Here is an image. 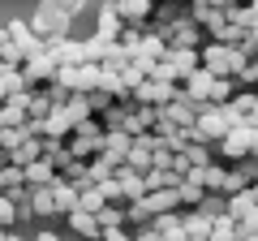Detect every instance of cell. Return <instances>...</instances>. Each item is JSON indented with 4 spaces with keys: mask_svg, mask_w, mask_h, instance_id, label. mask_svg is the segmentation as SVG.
I'll list each match as a JSON object with an SVG mask.
<instances>
[{
    "mask_svg": "<svg viewBox=\"0 0 258 241\" xmlns=\"http://www.w3.org/2000/svg\"><path fill=\"white\" fill-rule=\"evenodd\" d=\"M30 30H35L43 43H52V39H69L74 18H69L64 9H56V5H39V13L30 18Z\"/></svg>",
    "mask_w": 258,
    "mask_h": 241,
    "instance_id": "6da1fadb",
    "label": "cell"
},
{
    "mask_svg": "<svg viewBox=\"0 0 258 241\" xmlns=\"http://www.w3.org/2000/svg\"><path fill=\"white\" fill-rule=\"evenodd\" d=\"M159 35L168 39V47H189V52H203L207 43H211V35H207L203 26L194 18H181L176 26H168V30H159Z\"/></svg>",
    "mask_w": 258,
    "mask_h": 241,
    "instance_id": "7a4b0ae2",
    "label": "cell"
},
{
    "mask_svg": "<svg viewBox=\"0 0 258 241\" xmlns=\"http://www.w3.org/2000/svg\"><path fill=\"white\" fill-rule=\"evenodd\" d=\"M56 74H60V65H56L52 56H30L26 65H22V82H26V91H43L47 82H56Z\"/></svg>",
    "mask_w": 258,
    "mask_h": 241,
    "instance_id": "3957f363",
    "label": "cell"
},
{
    "mask_svg": "<svg viewBox=\"0 0 258 241\" xmlns=\"http://www.w3.org/2000/svg\"><path fill=\"white\" fill-rule=\"evenodd\" d=\"M245 155H249V142H245V130L237 125V130H228V134L220 138V147H215V159H220L224 168H232V164H241Z\"/></svg>",
    "mask_w": 258,
    "mask_h": 241,
    "instance_id": "277c9868",
    "label": "cell"
},
{
    "mask_svg": "<svg viewBox=\"0 0 258 241\" xmlns=\"http://www.w3.org/2000/svg\"><path fill=\"white\" fill-rule=\"evenodd\" d=\"M232 56H237V47H224V43H207L203 47V69H211L215 78H232Z\"/></svg>",
    "mask_w": 258,
    "mask_h": 241,
    "instance_id": "5b68a950",
    "label": "cell"
},
{
    "mask_svg": "<svg viewBox=\"0 0 258 241\" xmlns=\"http://www.w3.org/2000/svg\"><path fill=\"white\" fill-rule=\"evenodd\" d=\"M5 35H9L13 43L26 52V61H30V56H43V52H47V43L35 35V30H30V22H9V26H5Z\"/></svg>",
    "mask_w": 258,
    "mask_h": 241,
    "instance_id": "8992f818",
    "label": "cell"
},
{
    "mask_svg": "<svg viewBox=\"0 0 258 241\" xmlns=\"http://www.w3.org/2000/svg\"><path fill=\"white\" fill-rule=\"evenodd\" d=\"M176 91L181 86H172V82H155V78H147V82L134 91V99L138 103H155V108H168V103L176 99Z\"/></svg>",
    "mask_w": 258,
    "mask_h": 241,
    "instance_id": "52a82bcc",
    "label": "cell"
},
{
    "mask_svg": "<svg viewBox=\"0 0 258 241\" xmlns=\"http://www.w3.org/2000/svg\"><path fill=\"white\" fill-rule=\"evenodd\" d=\"M116 13L125 18V26L147 30V26H151V13H155V0H120V5H116Z\"/></svg>",
    "mask_w": 258,
    "mask_h": 241,
    "instance_id": "ba28073f",
    "label": "cell"
},
{
    "mask_svg": "<svg viewBox=\"0 0 258 241\" xmlns=\"http://www.w3.org/2000/svg\"><path fill=\"white\" fill-rule=\"evenodd\" d=\"M30 211H35V220H39V224L64 220V215H60V207H56V194H52V186H47V190H30Z\"/></svg>",
    "mask_w": 258,
    "mask_h": 241,
    "instance_id": "9c48e42d",
    "label": "cell"
},
{
    "mask_svg": "<svg viewBox=\"0 0 258 241\" xmlns=\"http://www.w3.org/2000/svg\"><path fill=\"white\" fill-rule=\"evenodd\" d=\"M95 35H99V39H108V43H120V35H125V18L116 13V5H103V9H99Z\"/></svg>",
    "mask_w": 258,
    "mask_h": 241,
    "instance_id": "30bf717a",
    "label": "cell"
},
{
    "mask_svg": "<svg viewBox=\"0 0 258 241\" xmlns=\"http://www.w3.org/2000/svg\"><path fill=\"white\" fill-rule=\"evenodd\" d=\"M47 56H52L56 65H86L82 43H78L74 35H69V39H52V43H47Z\"/></svg>",
    "mask_w": 258,
    "mask_h": 241,
    "instance_id": "8fae6325",
    "label": "cell"
},
{
    "mask_svg": "<svg viewBox=\"0 0 258 241\" xmlns=\"http://www.w3.org/2000/svg\"><path fill=\"white\" fill-rule=\"evenodd\" d=\"M56 181H60V172H56L52 159H35V164H26V186L30 190H47V186H56Z\"/></svg>",
    "mask_w": 258,
    "mask_h": 241,
    "instance_id": "7c38bea8",
    "label": "cell"
},
{
    "mask_svg": "<svg viewBox=\"0 0 258 241\" xmlns=\"http://www.w3.org/2000/svg\"><path fill=\"white\" fill-rule=\"evenodd\" d=\"M64 224H69L78 237H86V241H103V224H99V215H91V211H74V215H64Z\"/></svg>",
    "mask_w": 258,
    "mask_h": 241,
    "instance_id": "4fadbf2b",
    "label": "cell"
},
{
    "mask_svg": "<svg viewBox=\"0 0 258 241\" xmlns=\"http://www.w3.org/2000/svg\"><path fill=\"white\" fill-rule=\"evenodd\" d=\"M134 142H138V138H134V134H125V130H112L108 138H103V155H112V159H116L120 168H125L129 151H134Z\"/></svg>",
    "mask_w": 258,
    "mask_h": 241,
    "instance_id": "5bb4252c",
    "label": "cell"
},
{
    "mask_svg": "<svg viewBox=\"0 0 258 241\" xmlns=\"http://www.w3.org/2000/svg\"><path fill=\"white\" fill-rule=\"evenodd\" d=\"M224 176H228V168H224L220 159H215V164H207V168H194V172H189V181H198L203 190L220 194V190H224Z\"/></svg>",
    "mask_w": 258,
    "mask_h": 241,
    "instance_id": "9a60e30c",
    "label": "cell"
},
{
    "mask_svg": "<svg viewBox=\"0 0 258 241\" xmlns=\"http://www.w3.org/2000/svg\"><path fill=\"white\" fill-rule=\"evenodd\" d=\"M185 91H189L194 99L211 103V95H215V74H211V69H194V74L185 78Z\"/></svg>",
    "mask_w": 258,
    "mask_h": 241,
    "instance_id": "2e32d148",
    "label": "cell"
},
{
    "mask_svg": "<svg viewBox=\"0 0 258 241\" xmlns=\"http://www.w3.org/2000/svg\"><path fill=\"white\" fill-rule=\"evenodd\" d=\"M228 203H232L228 194H211V190H207V198L194 207V215H203L207 224H215V220H224V215H228Z\"/></svg>",
    "mask_w": 258,
    "mask_h": 241,
    "instance_id": "e0dca14e",
    "label": "cell"
},
{
    "mask_svg": "<svg viewBox=\"0 0 258 241\" xmlns=\"http://www.w3.org/2000/svg\"><path fill=\"white\" fill-rule=\"evenodd\" d=\"M142 207L151 215H168V211H181V198H176V190H155V194L142 198Z\"/></svg>",
    "mask_w": 258,
    "mask_h": 241,
    "instance_id": "ac0fdd59",
    "label": "cell"
},
{
    "mask_svg": "<svg viewBox=\"0 0 258 241\" xmlns=\"http://www.w3.org/2000/svg\"><path fill=\"white\" fill-rule=\"evenodd\" d=\"M52 194H56V207H60V215H74V211H78V203H82V190H78V186H69L64 176L52 186Z\"/></svg>",
    "mask_w": 258,
    "mask_h": 241,
    "instance_id": "d6986e66",
    "label": "cell"
},
{
    "mask_svg": "<svg viewBox=\"0 0 258 241\" xmlns=\"http://www.w3.org/2000/svg\"><path fill=\"white\" fill-rule=\"evenodd\" d=\"M125 168H129V172H142V176H147L151 168H155V151H151L147 142H134V151H129Z\"/></svg>",
    "mask_w": 258,
    "mask_h": 241,
    "instance_id": "ffe728a7",
    "label": "cell"
},
{
    "mask_svg": "<svg viewBox=\"0 0 258 241\" xmlns=\"http://www.w3.org/2000/svg\"><path fill=\"white\" fill-rule=\"evenodd\" d=\"M26 190V168L22 164H5L0 168V194H18Z\"/></svg>",
    "mask_w": 258,
    "mask_h": 241,
    "instance_id": "44dd1931",
    "label": "cell"
},
{
    "mask_svg": "<svg viewBox=\"0 0 258 241\" xmlns=\"http://www.w3.org/2000/svg\"><path fill=\"white\" fill-rule=\"evenodd\" d=\"M108 52H112V43H108V39H99V35H91V39L82 43L86 65H103V61H108Z\"/></svg>",
    "mask_w": 258,
    "mask_h": 241,
    "instance_id": "7402d4cb",
    "label": "cell"
},
{
    "mask_svg": "<svg viewBox=\"0 0 258 241\" xmlns=\"http://www.w3.org/2000/svg\"><path fill=\"white\" fill-rule=\"evenodd\" d=\"M13 164H22V168H26V164H35V159H43V142H39V138H26V142H22V147H13Z\"/></svg>",
    "mask_w": 258,
    "mask_h": 241,
    "instance_id": "603a6c76",
    "label": "cell"
},
{
    "mask_svg": "<svg viewBox=\"0 0 258 241\" xmlns=\"http://www.w3.org/2000/svg\"><path fill=\"white\" fill-rule=\"evenodd\" d=\"M0 61H5L9 69H22V65H26V52H22V47L5 35V30H0Z\"/></svg>",
    "mask_w": 258,
    "mask_h": 241,
    "instance_id": "cb8c5ba5",
    "label": "cell"
},
{
    "mask_svg": "<svg viewBox=\"0 0 258 241\" xmlns=\"http://www.w3.org/2000/svg\"><path fill=\"white\" fill-rule=\"evenodd\" d=\"M176 198H181V211H194V207H198V203L207 198V190L198 186V181H185V186L176 190Z\"/></svg>",
    "mask_w": 258,
    "mask_h": 241,
    "instance_id": "d4e9b609",
    "label": "cell"
},
{
    "mask_svg": "<svg viewBox=\"0 0 258 241\" xmlns=\"http://www.w3.org/2000/svg\"><path fill=\"white\" fill-rule=\"evenodd\" d=\"M215 43H224V47H241V43H245V26H232V22H224V26L220 30H215Z\"/></svg>",
    "mask_w": 258,
    "mask_h": 241,
    "instance_id": "484cf974",
    "label": "cell"
},
{
    "mask_svg": "<svg viewBox=\"0 0 258 241\" xmlns=\"http://www.w3.org/2000/svg\"><path fill=\"white\" fill-rule=\"evenodd\" d=\"M147 78H151V74H147V69H142V65H134V61H129V65H125V69H120V86H125V91H129V95L138 91V86H142V82H147Z\"/></svg>",
    "mask_w": 258,
    "mask_h": 241,
    "instance_id": "4316f807",
    "label": "cell"
},
{
    "mask_svg": "<svg viewBox=\"0 0 258 241\" xmlns=\"http://www.w3.org/2000/svg\"><path fill=\"white\" fill-rule=\"evenodd\" d=\"M99 224H103V232H112V228H125V207L120 203H108L99 211Z\"/></svg>",
    "mask_w": 258,
    "mask_h": 241,
    "instance_id": "83f0119b",
    "label": "cell"
},
{
    "mask_svg": "<svg viewBox=\"0 0 258 241\" xmlns=\"http://www.w3.org/2000/svg\"><path fill=\"white\" fill-rule=\"evenodd\" d=\"M103 207H108V198H103V190L95 186V190H86V194H82V203H78V211H91V215H99Z\"/></svg>",
    "mask_w": 258,
    "mask_h": 241,
    "instance_id": "f1b7e54d",
    "label": "cell"
},
{
    "mask_svg": "<svg viewBox=\"0 0 258 241\" xmlns=\"http://www.w3.org/2000/svg\"><path fill=\"white\" fill-rule=\"evenodd\" d=\"M237 86L241 91H258V61H249V65L237 74Z\"/></svg>",
    "mask_w": 258,
    "mask_h": 241,
    "instance_id": "f546056e",
    "label": "cell"
},
{
    "mask_svg": "<svg viewBox=\"0 0 258 241\" xmlns=\"http://www.w3.org/2000/svg\"><path fill=\"white\" fill-rule=\"evenodd\" d=\"M86 103H91V112H95V116H103V112H108L116 99H112L108 91H91V95H86Z\"/></svg>",
    "mask_w": 258,
    "mask_h": 241,
    "instance_id": "4dcf8cb0",
    "label": "cell"
},
{
    "mask_svg": "<svg viewBox=\"0 0 258 241\" xmlns=\"http://www.w3.org/2000/svg\"><path fill=\"white\" fill-rule=\"evenodd\" d=\"M0 224H5V228H13V224H18V203H13L9 194H0Z\"/></svg>",
    "mask_w": 258,
    "mask_h": 241,
    "instance_id": "1f68e13d",
    "label": "cell"
},
{
    "mask_svg": "<svg viewBox=\"0 0 258 241\" xmlns=\"http://www.w3.org/2000/svg\"><path fill=\"white\" fill-rule=\"evenodd\" d=\"M241 52H245L249 61H258V26H249V30H245V43H241Z\"/></svg>",
    "mask_w": 258,
    "mask_h": 241,
    "instance_id": "d6a6232c",
    "label": "cell"
},
{
    "mask_svg": "<svg viewBox=\"0 0 258 241\" xmlns=\"http://www.w3.org/2000/svg\"><path fill=\"white\" fill-rule=\"evenodd\" d=\"M134 241H168V237H164V232H155V228H138V232H134Z\"/></svg>",
    "mask_w": 258,
    "mask_h": 241,
    "instance_id": "836d02e7",
    "label": "cell"
},
{
    "mask_svg": "<svg viewBox=\"0 0 258 241\" xmlns=\"http://www.w3.org/2000/svg\"><path fill=\"white\" fill-rule=\"evenodd\" d=\"M232 241H258V232H237Z\"/></svg>",
    "mask_w": 258,
    "mask_h": 241,
    "instance_id": "e575fe53",
    "label": "cell"
},
{
    "mask_svg": "<svg viewBox=\"0 0 258 241\" xmlns=\"http://www.w3.org/2000/svg\"><path fill=\"white\" fill-rule=\"evenodd\" d=\"M35 241H60V237H56V232H47V228H43V232H39Z\"/></svg>",
    "mask_w": 258,
    "mask_h": 241,
    "instance_id": "d590c367",
    "label": "cell"
},
{
    "mask_svg": "<svg viewBox=\"0 0 258 241\" xmlns=\"http://www.w3.org/2000/svg\"><path fill=\"white\" fill-rule=\"evenodd\" d=\"M9 74H18V69H9V65H5V61H0V82H5V78H9Z\"/></svg>",
    "mask_w": 258,
    "mask_h": 241,
    "instance_id": "8d00e7d4",
    "label": "cell"
},
{
    "mask_svg": "<svg viewBox=\"0 0 258 241\" xmlns=\"http://www.w3.org/2000/svg\"><path fill=\"white\" fill-rule=\"evenodd\" d=\"M207 5H215V9H224V5H232V0H207Z\"/></svg>",
    "mask_w": 258,
    "mask_h": 241,
    "instance_id": "74e56055",
    "label": "cell"
},
{
    "mask_svg": "<svg viewBox=\"0 0 258 241\" xmlns=\"http://www.w3.org/2000/svg\"><path fill=\"white\" fill-rule=\"evenodd\" d=\"M249 120H254V125H258V99H254V112H249Z\"/></svg>",
    "mask_w": 258,
    "mask_h": 241,
    "instance_id": "f35d334b",
    "label": "cell"
},
{
    "mask_svg": "<svg viewBox=\"0 0 258 241\" xmlns=\"http://www.w3.org/2000/svg\"><path fill=\"white\" fill-rule=\"evenodd\" d=\"M249 194H254V203H258V186H249Z\"/></svg>",
    "mask_w": 258,
    "mask_h": 241,
    "instance_id": "ab89813d",
    "label": "cell"
},
{
    "mask_svg": "<svg viewBox=\"0 0 258 241\" xmlns=\"http://www.w3.org/2000/svg\"><path fill=\"white\" fill-rule=\"evenodd\" d=\"M9 241H35V237H9Z\"/></svg>",
    "mask_w": 258,
    "mask_h": 241,
    "instance_id": "60d3db41",
    "label": "cell"
},
{
    "mask_svg": "<svg viewBox=\"0 0 258 241\" xmlns=\"http://www.w3.org/2000/svg\"><path fill=\"white\" fill-rule=\"evenodd\" d=\"M103 5H120V0H103Z\"/></svg>",
    "mask_w": 258,
    "mask_h": 241,
    "instance_id": "b9f144b4",
    "label": "cell"
},
{
    "mask_svg": "<svg viewBox=\"0 0 258 241\" xmlns=\"http://www.w3.org/2000/svg\"><path fill=\"white\" fill-rule=\"evenodd\" d=\"M245 5H249V0H245Z\"/></svg>",
    "mask_w": 258,
    "mask_h": 241,
    "instance_id": "7bdbcfd3",
    "label": "cell"
}]
</instances>
